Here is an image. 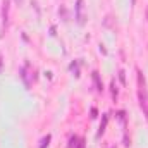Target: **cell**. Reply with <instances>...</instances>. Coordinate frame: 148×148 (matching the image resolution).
<instances>
[{
  "label": "cell",
  "instance_id": "obj_2",
  "mask_svg": "<svg viewBox=\"0 0 148 148\" xmlns=\"http://www.w3.org/2000/svg\"><path fill=\"white\" fill-rule=\"evenodd\" d=\"M76 19L79 24H84V5H83V0H77L76 3Z\"/></svg>",
  "mask_w": 148,
  "mask_h": 148
},
{
  "label": "cell",
  "instance_id": "obj_3",
  "mask_svg": "<svg viewBox=\"0 0 148 148\" xmlns=\"http://www.w3.org/2000/svg\"><path fill=\"white\" fill-rule=\"evenodd\" d=\"M9 21V0H3V24Z\"/></svg>",
  "mask_w": 148,
  "mask_h": 148
},
{
  "label": "cell",
  "instance_id": "obj_6",
  "mask_svg": "<svg viewBox=\"0 0 148 148\" xmlns=\"http://www.w3.org/2000/svg\"><path fill=\"white\" fill-rule=\"evenodd\" d=\"M79 148H83V145H79Z\"/></svg>",
  "mask_w": 148,
  "mask_h": 148
},
{
  "label": "cell",
  "instance_id": "obj_4",
  "mask_svg": "<svg viewBox=\"0 0 148 148\" xmlns=\"http://www.w3.org/2000/svg\"><path fill=\"white\" fill-rule=\"evenodd\" d=\"M48 141H50V136L43 138V141H41V147H40V148H45V145H48Z\"/></svg>",
  "mask_w": 148,
  "mask_h": 148
},
{
  "label": "cell",
  "instance_id": "obj_5",
  "mask_svg": "<svg viewBox=\"0 0 148 148\" xmlns=\"http://www.w3.org/2000/svg\"><path fill=\"white\" fill-rule=\"evenodd\" d=\"M0 66H2V57H0Z\"/></svg>",
  "mask_w": 148,
  "mask_h": 148
},
{
  "label": "cell",
  "instance_id": "obj_1",
  "mask_svg": "<svg viewBox=\"0 0 148 148\" xmlns=\"http://www.w3.org/2000/svg\"><path fill=\"white\" fill-rule=\"evenodd\" d=\"M138 97H140V105L145 112V115L148 117V95L147 88H145V77L140 71H138Z\"/></svg>",
  "mask_w": 148,
  "mask_h": 148
}]
</instances>
